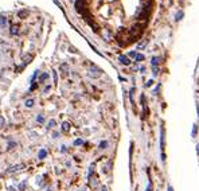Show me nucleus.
<instances>
[{"mask_svg":"<svg viewBox=\"0 0 199 191\" xmlns=\"http://www.w3.org/2000/svg\"><path fill=\"white\" fill-rule=\"evenodd\" d=\"M23 168H24V164H15V166H11L7 171L10 174H16V172H19V171L23 170Z\"/></svg>","mask_w":199,"mask_h":191,"instance_id":"1","label":"nucleus"},{"mask_svg":"<svg viewBox=\"0 0 199 191\" xmlns=\"http://www.w3.org/2000/svg\"><path fill=\"white\" fill-rule=\"evenodd\" d=\"M31 59H32V55H31V54H26V55H23V58H22V61H23V65H20V67H19V69H23V67H24L26 65H28Z\"/></svg>","mask_w":199,"mask_h":191,"instance_id":"2","label":"nucleus"},{"mask_svg":"<svg viewBox=\"0 0 199 191\" xmlns=\"http://www.w3.org/2000/svg\"><path fill=\"white\" fill-rule=\"evenodd\" d=\"M160 148H161V153L164 151V128L160 129Z\"/></svg>","mask_w":199,"mask_h":191,"instance_id":"3","label":"nucleus"},{"mask_svg":"<svg viewBox=\"0 0 199 191\" xmlns=\"http://www.w3.org/2000/svg\"><path fill=\"white\" fill-rule=\"evenodd\" d=\"M119 61L122 63V65H125V66L131 65V61L128 59V57H125V55H120V57H119Z\"/></svg>","mask_w":199,"mask_h":191,"instance_id":"4","label":"nucleus"},{"mask_svg":"<svg viewBox=\"0 0 199 191\" xmlns=\"http://www.w3.org/2000/svg\"><path fill=\"white\" fill-rule=\"evenodd\" d=\"M17 34H19V26L14 24L11 27V35H17Z\"/></svg>","mask_w":199,"mask_h":191,"instance_id":"5","label":"nucleus"},{"mask_svg":"<svg viewBox=\"0 0 199 191\" xmlns=\"http://www.w3.org/2000/svg\"><path fill=\"white\" fill-rule=\"evenodd\" d=\"M47 80H49V74H47V73H42V74H40V77H39V82L43 83L45 81H47Z\"/></svg>","mask_w":199,"mask_h":191,"instance_id":"6","label":"nucleus"},{"mask_svg":"<svg viewBox=\"0 0 199 191\" xmlns=\"http://www.w3.org/2000/svg\"><path fill=\"white\" fill-rule=\"evenodd\" d=\"M46 156H47V151H46L45 148L39 151V153H38V157H39V159H45Z\"/></svg>","mask_w":199,"mask_h":191,"instance_id":"7","label":"nucleus"},{"mask_svg":"<svg viewBox=\"0 0 199 191\" xmlns=\"http://www.w3.org/2000/svg\"><path fill=\"white\" fill-rule=\"evenodd\" d=\"M62 131H63V132H69V131H70V124L67 121L62 122Z\"/></svg>","mask_w":199,"mask_h":191,"instance_id":"8","label":"nucleus"},{"mask_svg":"<svg viewBox=\"0 0 199 191\" xmlns=\"http://www.w3.org/2000/svg\"><path fill=\"white\" fill-rule=\"evenodd\" d=\"M24 104H26V106H27V108H32L35 102H34V100H32V98H28V100L26 101Z\"/></svg>","mask_w":199,"mask_h":191,"instance_id":"9","label":"nucleus"},{"mask_svg":"<svg viewBox=\"0 0 199 191\" xmlns=\"http://www.w3.org/2000/svg\"><path fill=\"white\" fill-rule=\"evenodd\" d=\"M6 26H7V19H6L4 16H0V27L4 28Z\"/></svg>","mask_w":199,"mask_h":191,"instance_id":"10","label":"nucleus"},{"mask_svg":"<svg viewBox=\"0 0 199 191\" xmlns=\"http://www.w3.org/2000/svg\"><path fill=\"white\" fill-rule=\"evenodd\" d=\"M55 120H50L49 121V124H47V129H51V128H54V127H55Z\"/></svg>","mask_w":199,"mask_h":191,"instance_id":"11","label":"nucleus"},{"mask_svg":"<svg viewBox=\"0 0 199 191\" xmlns=\"http://www.w3.org/2000/svg\"><path fill=\"white\" fill-rule=\"evenodd\" d=\"M106 147H108V141H101L100 146H98V148H100V150H105Z\"/></svg>","mask_w":199,"mask_h":191,"instance_id":"12","label":"nucleus"},{"mask_svg":"<svg viewBox=\"0 0 199 191\" xmlns=\"http://www.w3.org/2000/svg\"><path fill=\"white\" fill-rule=\"evenodd\" d=\"M28 15V11L26 10V11H20V12H19V17H22V19H23V17H26Z\"/></svg>","mask_w":199,"mask_h":191,"instance_id":"13","label":"nucleus"},{"mask_svg":"<svg viewBox=\"0 0 199 191\" xmlns=\"http://www.w3.org/2000/svg\"><path fill=\"white\" fill-rule=\"evenodd\" d=\"M196 132H198V125H194V128H192V133H191V136H192V137H195V136H196Z\"/></svg>","mask_w":199,"mask_h":191,"instance_id":"14","label":"nucleus"},{"mask_svg":"<svg viewBox=\"0 0 199 191\" xmlns=\"http://www.w3.org/2000/svg\"><path fill=\"white\" fill-rule=\"evenodd\" d=\"M183 11H179L178 14H176V20H182V17H183Z\"/></svg>","mask_w":199,"mask_h":191,"instance_id":"15","label":"nucleus"},{"mask_svg":"<svg viewBox=\"0 0 199 191\" xmlns=\"http://www.w3.org/2000/svg\"><path fill=\"white\" fill-rule=\"evenodd\" d=\"M52 78H54V83H57V82H58V74H57V71H55V70L52 71Z\"/></svg>","mask_w":199,"mask_h":191,"instance_id":"16","label":"nucleus"},{"mask_svg":"<svg viewBox=\"0 0 199 191\" xmlns=\"http://www.w3.org/2000/svg\"><path fill=\"white\" fill-rule=\"evenodd\" d=\"M159 61H160V59L157 58V57H154V58H152V66L157 65V63H159Z\"/></svg>","mask_w":199,"mask_h":191,"instance_id":"17","label":"nucleus"},{"mask_svg":"<svg viewBox=\"0 0 199 191\" xmlns=\"http://www.w3.org/2000/svg\"><path fill=\"white\" fill-rule=\"evenodd\" d=\"M82 144H84V140H81V139H77L74 141V146H82Z\"/></svg>","mask_w":199,"mask_h":191,"instance_id":"18","label":"nucleus"},{"mask_svg":"<svg viewBox=\"0 0 199 191\" xmlns=\"http://www.w3.org/2000/svg\"><path fill=\"white\" fill-rule=\"evenodd\" d=\"M136 61H137V62L144 61V55H143V54H137V55H136Z\"/></svg>","mask_w":199,"mask_h":191,"instance_id":"19","label":"nucleus"},{"mask_svg":"<svg viewBox=\"0 0 199 191\" xmlns=\"http://www.w3.org/2000/svg\"><path fill=\"white\" fill-rule=\"evenodd\" d=\"M147 43H148V41H147V39H145V41H144V42H141V43H140V45H139V49H143V47H145V46H147Z\"/></svg>","mask_w":199,"mask_h":191,"instance_id":"20","label":"nucleus"},{"mask_svg":"<svg viewBox=\"0 0 199 191\" xmlns=\"http://www.w3.org/2000/svg\"><path fill=\"white\" fill-rule=\"evenodd\" d=\"M36 121L42 124V122H45V117H43V116H38V117H36Z\"/></svg>","mask_w":199,"mask_h":191,"instance_id":"21","label":"nucleus"},{"mask_svg":"<svg viewBox=\"0 0 199 191\" xmlns=\"http://www.w3.org/2000/svg\"><path fill=\"white\" fill-rule=\"evenodd\" d=\"M24 188H26V182H23V183L19 184V190H20V191H23Z\"/></svg>","mask_w":199,"mask_h":191,"instance_id":"22","label":"nucleus"},{"mask_svg":"<svg viewBox=\"0 0 199 191\" xmlns=\"http://www.w3.org/2000/svg\"><path fill=\"white\" fill-rule=\"evenodd\" d=\"M4 122H6V121H4V118L1 117V116H0V129H1V128L4 127Z\"/></svg>","mask_w":199,"mask_h":191,"instance_id":"23","label":"nucleus"},{"mask_svg":"<svg viewBox=\"0 0 199 191\" xmlns=\"http://www.w3.org/2000/svg\"><path fill=\"white\" fill-rule=\"evenodd\" d=\"M152 70H154V76H157V74H159V69H157V67H152Z\"/></svg>","mask_w":199,"mask_h":191,"instance_id":"24","label":"nucleus"},{"mask_svg":"<svg viewBox=\"0 0 199 191\" xmlns=\"http://www.w3.org/2000/svg\"><path fill=\"white\" fill-rule=\"evenodd\" d=\"M15 147V141H11L10 144H8V150H11V148H14Z\"/></svg>","mask_w":199,"mask_h":191,"instance_id":"25","label":"nucleus"},{"mask_svg":"<svg viewBox=\"0 0 199 191\" xmlns=\"http://www.w3.org/2000/svg\"><path fill=\"white\" fill-rule=\"evenodd\" d=\"M145 191H152V183H151V182H149V183H148V186H147V190H145Z\"/></svg>","mask_w":199,"mask_h":191,"instance_id":"26","label":"nucleus"},{"mask_svg":"<svg viewBox=\"0 0 199 191\" xmlns=\"http://www.w3.org/2000/svg\"><path fill=\"white\" fill-rule=\"evenodd\" d=\"M61 69H62L63 71H67V70H69V67H67V65H62V66H61Z\"/></svg>","mask_w":199,"mask_h":191,"instance_id":"27","label":"nucleus"},{"mask_svg":"<svg viewBox=\"0 0 199 191\" xmlns=\"http://www.w3.org/2000/svg\"><path fill=\"white\" fill-rule=\"evenodd\" d=\"M136 55H137V52H136V51H131V52H129V57H132V58H133V57L136 58Z\"/></svg>","mask_w":199,"mask_h":191,"instance_id":"28","label":"nucleus"},{"mask_svg":"<svg viewBox=\"0 0 199 191\" xmlns=\"http://www.w3.org/2000/svg\"><path fill=\"white\" fill-rule=\"evenodd\" d=\"M152 83H154V82H152V81H148V82L145 83V86H147V87H149L151 85H152Z\"/></svg>","mask_w":199,"mask_h":191,"instance_id":"29","label":"nucleus"},{"mask_svg":"<svg viewBox=\"0 0 199 191\" xmlns=\"http://www.w3.org/2000/svg\"><path fill=\"white\" fill-rule=\"evenodd\" d=\"M49 90H50V85H47V86L45 87V90H43V92H45V93H47Z\"/></svg>","mask_w":199,"mask_h":191,"instance_id":"30","label":"nucleus"},{"mask_svg":"<svg viewBox=\"0 0 199 191\" xmlns=\"http://www.w3.org/2000/svg\"><path fill=\"white\" fill-rule=\"evenodd\" d=\"M58 135H59L58 132H54V133H52V137H54V139H57V137H58Z\"/></svg>","mask_w":199,"mask_h":191,"instance_id":"31","label":"nucleus"},{"mask_svg":"<svg viewBox=\"0 0 199 191\" xmlns=\"http://www.w3.org/2000/svg\"><path fill=\"white\" fill-rule=\"evenodd\" d=\"M66 147H65V146H62V150H61V152H66Z\"/></svg>","mask_w":199,"mask_h":191,"instance_id":"32","label":"nucleus"},{"mask_svg":"<svg viewBox=\"0 0 199 191\" xmlns=\"http://www.w3.org/2000/svg\"><path fill=\"white\" fill-rule=\"evenodd\" d=\"M196 153H198V155H199V144H198V146H196Z\"/></svg>","mask_w":199,"mask_h":191,"instance_id":"33","label":"nucleus"},{"mask_svg":"<svg viewBox=\"0 0 199 191\" xmlns=\"http://www.w3.org/2000/svg\"><path fill=\"white\" fill-rule=\"evenodd\" d=\"M10 191H16V190H15L14 187H10Z\"/></svg>","mask_w":199,"mask_h":191,"instance_id":"34","label":"nucleus"},{"mask_svg":"<svg viewBox=\"0 0 199 191\" xmlns=\"http://www.w3.org/2000/svg\"><path fill=\"white\" fill-rule=\"evenodd\" d=\"M168 191H174V190H172V187H171V186H170V187H168Z\"/></svg>","mask_w":199,"mask_h":191,"instance_id":"35","label":"nucleus"},{"mask_svg":"<svg viewBox=\"0 0 199 191\" xmlns=\"http://www.w3.org/2000/svg\"><path fill=\"white\" fill-rule=\"evenodd\" d=\"M102 191H106V187H102Z\"/></svg>","mask_w":199,"mask_h":191,"instance_id":"36","label":"nucleus"},{"mask_svg":"<svg viewBox=\"0 0 199 191\" xmlns=\"http://www.w3.org/2000/svg\"><path fill=\"white\" fill-rule=\"evenodd\" d=\"M196 109H198V116H199V105H198V108H196Z\"/></svg>","mask_w":199,"mask_h":191,"instance_id":"37","label":"nucleus"}]
</instances>
